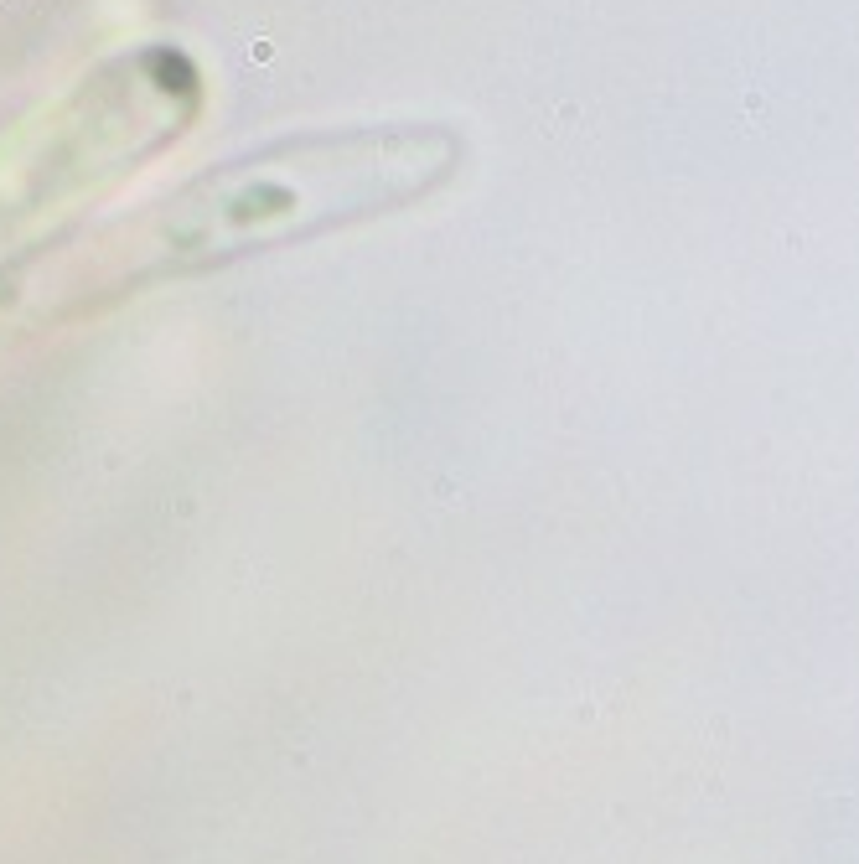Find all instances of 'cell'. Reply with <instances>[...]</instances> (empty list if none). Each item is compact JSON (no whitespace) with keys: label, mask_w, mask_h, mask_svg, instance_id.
Wrapping results in <instances>:
<instances>
[{"label":"cell","mask_w":859,"mask_h":864,"mask_svg":"<svg viewBox=\"0 0 859 864\" xmlns=\"http://www.w3.org/2000/svg\"><path fill=\"white\" fill-rule=\"evenodd\" d=\"M456 155V135L435 125L290 140L207 171L140 218H125V244L145 290H155L414 207L451 181Z\"/></svg>","instance_id":"obj_1"}]
</instances>
